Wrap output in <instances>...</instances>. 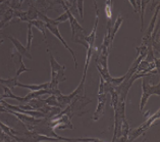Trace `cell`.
Segmentation results:
<instances>
[{"label":"cell","instance_id":"6da1fadb","mask_svg":"<svg viewBox=\"0 0 160 142\" xmlns=\"http://www.w3.org/2000/svg\"><path fill=\"white\" fill-rule=\"evenodd\" d=\"M160 84L157 83L156 85L151 84V83H147L145 80L142 81V97H141V101H140V110L143 112L144 108L147 103L148 99L151 95L156 94V95H159L160 91Z\"/></svg>","mask_w":160,"mask_h":142},{"label":"cell","instance_id":"7a4b0ae2","mask_svg":"<svg viewBox=\"0 0 160 142\" xmlns=\"http://www.w3.org/2000/svg\"><path fill=\"white\" fill-rule=\"evenodd\" d=\"M47 52L49 53V60H50V68H51V80L52 81H56L58 83L65 81V77H64V70L65 66L59 65L56 61L55 57L53 56L52 53L50 52L49 48L47 47Z\"/></svg>","mask_w":160,"mask_h":142},{"label":"cell","instance_id":"3957f363","mask_svg":"<svg viewBox=\"0 0 160 142\" xmlns=\"http://www.w3.org/2000/svg\"><path fill=\"white\" fill-rule=\"evenodd\" d=\"M159 110H157V113H154L153 116H151L149 119H148L145 123H143L140 127L136 128L134 130H130L128 132V140H131V141H134L135 139H137L140 135H142L143 133H145L148 129H149L152 125L155 124L156 120L159 119Z\"/></svg>","mask_w":160,"mask_h":142},{"label":"cell","instance_id":"277c9868","mask_svg":"<svg viewBox=\"0 0 160 142\" xmlns=\"http://www.w3.org/2000/svg\"><path fill=\"white\" fill-rule=\"evenodd\" d=\"M58 25H59V24H46V29H48L50 32H51L54 36H55L58 40L62 43V45H63L65 48L72 53V57H73V60H75V69H77L78 68V62H77V60H76V54H75V52H73V50L68 46V44L66 43V41H64V39L62 38V36L60 35L59 30H58Z\"/></svg>","mask_w":160,"mask_h":142},{"label":"cell","instance_id":"5b68a950","mask_svg":"<svg viewBox=\"0 0 160 142\" xmlns=\"http://www.w3.org/2000/svg\"><path fill=\"white\" fill-rule=\"evenodd\" d=\"M10 58H11V60L14 62V65L18 66L17 73H15V77H17V78L21 74H22V73H25V72H31V71H32L31 69L26 68L24 61H22V55L19 53V52H18L15 48H13L12 51H11Z\"/></svg>","mask_w":160,"mask_h":142},{"label":"cell","instance_id":"8992f818","mask_svg":"<svg viewBox=\"0 0 160 142\" xmlns=\"http://www.w3.org/2000/svg\"><path fill=\"white\" fill-rule=\"evenodd\" d=\"M158 14H159V5H157V7H156V11L151 18V22L149 24V27H148V29H147V32L145 33V35H144V37L142 39V44L141 45L147 46L148 44H152L151 35H152V33H153V31L156 27V19H157V18H158Z\"/></svg>","mask_w":160,"mask_h":142},{"label":"cell","instance_id":"52a82bcc","mask_svg":"<svg viewBox=\"0 0 160 142\" xmlns=\"http://www.w3.org/2000/svg\"><path fill=\"white\" fill-rule=\"evenodd\" d=\"M106 94L107 93L98 94V106H97L94 117H93V121H98L102 117L105 109V105H106Z\"/></svg>","mask_w":160,"mask_h":142},{"label":"cell","instance_id":"ba28073f","mask_svg":"<svg viewBox=\"0 0 160 142\" xmlns=\"http://www.w3.org/2000/svg\"><path fill=\"white\" fill-rule=\"evenodd\" d=\"M7 38L9 39V40L13 43V45H14V48L17 49L18 52L21 53L22 56H26V57H28L29 60H32V54L30 53V51L27 49V47H25L24 45L22 44L21 42H19L17 38H14L12 36H7Z\"/></svg>","mask_w":160,"mask_h":142},{"label":"cell","instance_id":"9c48e42d","mask_svg":"<svg viewBox=\"0 0 160 142\" xmlns=\"http://www.w3.org/2000/svg\"><path fill=\"white\" fill-rule=\"evenodd\" d=\"M0 129H1L5 134H7L9 137H11V139H12L13 141H24L22 139H21V138L18 137V134H24V133L15 131V130H13L12 128H10V127H8V126H6L5 124H3L1 121H0Z\"/></svg>","mask_w":160,"mask_h":142},{"label":"cell","instance_id":"30bf717a","mask_svg":"<svg viewBox=\"0 0 160 142\" xmlns=\"http://www.w3.org/2000/svg\"><path fill=\"white\" fill-rule=\"evenodd\" d=\"M98 22H99V15H96V21H95V24H94V28H93V31L91 35H84V36H82L81 38H83L85 41L88 42V44L90 47H92V48H94V44H95V40H96V32H97V27H98Z\"/></svg>","mask_w":160,"mask_h":142},{"label":"cell","instance_id":"8fae6325","mask_svg":"<svg viewBox=\"0 0 160 142\" xmlns=\"http://www.w3.org/2000/svg\"><path fill=\"white\" fill-rule=\"evenodd\" d=\"M22 87V88H26L29 89L31 91H38V90H42V89H47L48 88V82L47 83H43V84H34V85H29V84H22V83H19L18 81L15 82V87Z\"/></svg>","mask_w":160,"mask_h":142},{"label":"cell","instance_id":"7c38bea8","mask_svg":"<svg viewBox=\"0 0 160 142\" xmlns=\"http://www.w3.org/2000/svg\"><path fill=\"white\" fill-rule=\"evenodd\" d=\"M31 25L36 27L37 29L40 31V32L43 34V36H44V40L46 41V23L41 21V19H33V21H30L29 22Z\"/></svg>","mask_w":160,"mask_h":142},{"label":"cell","instance_id":"4fadbf2b","mask_svg":"<svg viewBox=\"0 0 160 142\" xmlns=\"http://www.w3.org/2000/svg\"><path fill=\"white\" fill-rule=\"evenodd\" d=\"M122 21L123 19L122 18V15H118V18H116V21L114 23V25H113V27H111V30H110V42H111V44L113 43V39H114L115 34L118 33V29L120 28V26H122Z\"/></svg>","mask_w":160,"mask_h":142},{"label":"cell","instance_id":"5bb4252c","mask_svg":"<svg viewBox=\"0 0 160 142\" xmlns=\"http://www.w3.org/2000/svg\"><path fill=\"white\" fill-rule=\"evenodd\" d=\"M32 25L30 23H28V35H27V49L29 51L31 50V47H32V42L34 39V34L32 31Z\"/></svg>","mask_w":160,"mask_h":142},{"label":"cell","instance_id":"9a60e30c","mask_svg":"<svg viewBox=\"0 0 160 142\" xmlns=\"http://www.w3.org/2000/svg\"><path fill=\"white\" fill-rule=\"evenodd\" d=\"M43 100H44V102L47 105H50V106H58V108H59V104H58L56 95L50 94V96L48 98H46V99H43Z\"/></svg>","mask_w":160,"mask_h":142},{"label":"cell","instance_id":"2e32d148","mask_svg":"<svg viewBox=\"0 0 160 142\" xmlns=\"http://www.w3.org/2000/svg\"><path fill=\"white\" fill-rule=\"evenodd\" d=\"M77 10L80 18L84 21V0H77Z\"/></svg>","mask_w":160,"mask_h":142},{"label":"cell","instance_id":"e0dca14e","mask_svg":"<svg viewBox=\"0 0 160 142\" xmlns=\"http://www.w3.org/2000/svg\"><path fill=\"white\" fill-rule=\"evenodd\" d=\"M124 80H126V75H124L123 77H119V78H113V77H111L110 84L113 86V87H118V86L122 84V83Z\"/></svg>","mask_w":160,"mask_h":142},{"label":"cell","instance_id":"ac0fdd59","mask_svg":"<svg viewBox=\"0 0 160 142\" xmlns=\"http://www.w3.org/2000/svg\"><path fill=\"white\" fill-rule=\"evenodd\" d=\"M54 21H55L56 23H63V22H66V21H68V11H64L63 13H62L61 15H59L58 18H54Z\"/></svg>","mask_w":160,"mask_h":142},{"label":"cell","instance_id":"d6986e66","mask_svg":"<svg viewBox=\"0 0 160 142\" xmlns=\"http://www.w3.org/2000/svg\"><path fill=\"white\" fill-rule=\"evenodd\" d=\"M1 141L10 142V141H12V139H11V137H9L7 134H5L1 129H0V142H1Z\"/></svg>","mask_w":160,"mask_h":142},{"label":"cell","instance_id":"ffe728a7","mask_svg":"<svg viewBox=\"0 0 160 142\" xmlns=\"http://www.w3.org/2000/svg\"><path fill=\"white\" fill-rule=\"evenodd\" d=\"M128 1L131 2V4L134 7V11L135 13H138V10H137V3H136V0H128Z\"/></svg>","mask_w":160,"mask_h":142},{"label":"cell","instance_id":"44dd1931","mask_svg":"<svg viewBox=\"0 0 160 142\" xmlns=\"http://www.w3.org/2000/svg\"><path fill=\"white\" fill-rule=\"evenodd\" d=\"M22 1H24V0H19V5H21V3H22Z\"/></svg>","mask_w":160,"mask_h":142},{"label":"cell","instance_id":"7402d4cb","mask_svg":"<svg viewBox=\"0 0 160 142\" xmlns=\"http://www.w3.org/2000/svg\"><path fill=\"white\" fill-rule=\"evenodd\" d=\"M2 43H3V40H1V41H0V45H1Z\"/></svg>","mask_w":160,"mask_h":142}]
</instances>
